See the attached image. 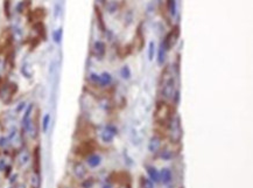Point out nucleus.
I'll return each mask as SVG.
<instances>
[{"label":"nucleus","mask_w":253,"mask_h":188,"mask_svg":"<svg viewBox=\"0 0 253 188\" xmlns=\"http://www.w3.org/2000/svg\"><path fill=\"white\" fill-rule=\"evenodd\" d=\"M106 9H107V12H109L110 14H113V13L118 9V2L114 1V0L109 1V2L106 4Z\"/></svg>","instance_id":"nucleus-30"},{"label":"nucleus","mask_w":253,"mask_h":188,"mask_svg":"<svg viewBox=\"0 0 253 188\" xmlns=\"http://www.w3.org/2000/svg\"><path fill=\"white\" fill-rule=\"evenodd\" d=\"M92 54L96 56V59L103 60L105 57V54H106V45H105V42L100 41V40L95 41L93 46H92Z\"/></svg>","instance_id":"nucleus-7"},{"label":"nucleus","mask_w":253,"mask_h":188,"mask_svg":"<svg viewBox=\"0 0 253 188\" xmlns=\"http://www.w3.org/2000/svg\"><path fill=\"white\" fill-rule=\"evenodd\" d=\"M140 188H154V182L149 180L148 178H145V176H140Z\"/></svg>","instance_id":"nucleus-29"},{"label":"nucleus","mask_w":253,"mask_h":188,"mask_svg":"<svg viewBox=\"0 0 253 188\" xmlns=\"http://www.w3.org/2000/svg\"><path fill=\"white\" fill-rule=\"evenodd\" d=\"M9 144H11V142H9V139H8L7 137H0V147L1 149L7 147Z\"/></svg>","instance_id":"nucleus-37"},{"label":"nucleus","mask_w":253,"mask_h":188,"mask_svg":"<svg viewBox=\"0 0 253 188\" xmlns=\"http://www.w3.org/2000/svg\"><path fill=\"white\" fill-rule=\"evenodd\" d=\"M159 153H160V158L162 159V160H164V161H169L170 159L174 158V152H173V150H169L167 147L160 149Z\"/></svg>","instance_id":"nucleus-18"},{"label":"nucleus","mask_w":253,"mask_h":188,"mask_svg":"<svg viewBox=\"0 0 253 188\" xmlns=\"http://www.w3.org/2000/svg\"><path fill=\"white\" fill-rule=\"evenodd\" d=\"M61 188H70V187H61Z\"/></svg>","instance_id":"nucleus-41"},{"label":"nucleus","mask_w":253,"mask_h":188,"mask_svg":"<svg viewBox=\"0 0 253 188\" xmlns=\"http://www.w3.org/2000/svg\"><path fill=\"white\" fill-rule=\"evenodd\" d=\"M162 146V138L160 135H153L148 143V151L150 153H157Z\"/></svg>","instance_id":"nucleus-10"},{"label":"nucleus","mask_w":253,"mask_h":188,"mask_svg":"<svg viewBox=\"0 0 253 188\" xmlns=\"http://www.w3.org/2000/svg\"><path fill=\"white\" fill-rule=\"evenodd\" d=\"M95 16H96V21H97V26H98V29L100 30L102 33H106L107 32V28H106V23L104 21V15H103V12L99 6L95 5Z\"/></svg>","instance_id":"nucleus-9"},{"label":"nucleus","mask_w":253,"mask_h":188,"mask_svg":"<svg viewBox=\"0 0 253 188\" xmlns=\"http://www.w3.org/2000/svg\"><path fill=\"white\" fill-rule=\"evenodd\" d=\"M41 186V179H40V174L34 173L30 176V187L32 188H40Z\"/></svg>","instance_id":"nucleus-25"},{"label":"nucleus","mask_w":253,"mask_h":188,"mask_svg":"<svg viewBox=\"0 0 253 188\" xmlns=\"http://www.w3.org/2000/svg\"><path fill=\"white\" fill-rule=\"evenodd\" d=\"M61 12H62V6H61L60 2H56L55 6H54V16L57 19L61 15Z\"/></svg>","instance_id":"nucleus-36"},{"label":"nucleus","mask_w":253,"mask_h":188,"mask_svg":"<svg viewBox=\"0 0 253 188\" xmlns=\"http://www.w3.org/2000/svg\"><path fill=\"white\" fill-rule=\"evenodd\" d=\"M135 45L138 50L140 52L145 46V33H143V22H140L135 30Z\"/></svg>","instance_id":"nucleus-8"},{"label":"nucleus","mask_w":253,"mask_h":188,"mask_svg":"<svg viewBox=\"0 0 253 188\" xmlns=\"http://www.w3.org/2000/svg\"><path fill=\"white\" fill-rule=\"evenodd\" d=\"M7 167V162L5 159H0V172H4Z\"/></svg>","instance_id":"nucleus-38"},{"label":"nucleus","mask_w":253,"mask_h":188,"mask_svg":"<svg viewBox=\"0 0 253 188\" xmlns=\"http://www.w3.org/2000/svg\"><path fill=\"white\" fill-rule=\"evenodd\" d=\"M120 76H121L124 80H126V81H128V80L131 78V76H132V71H131V69H130L128 66H124V67H121V69H120Z\"/></svg>","instance_id":"nucleus-28"},{"label":"nucleus","mask_w":253,"mask_h":188,"mask_svg":"<svg viewBox=\"0 0 253 188\" xmlns=\"http://www.w3.org/2000/svg\"><path fill=\"white\" fill-rule=\"evenodd\" d=\"M99 77H100V81H99V87L102 88H105V87H110L112 83H113V77L110 73L107 71H104L102 74H99Z\"/></svg>","instance_id":"nucleus-15"},{"label":"nucleus","mask_w":253,"mask_h":188,"mask_svg":"<svg viewBox=\"0 0 253 188\" xmlns=\"http://www.w3.org/2000/svg\"><path fill=\"white\" fill-rule=\"evenodd\" d=\"M33 29L36 32L37 38H40L41 40H47V27L43 21L33 22Z\"/></svg>","instance_id":"nucleus-11"},{"label":"nucleus","mask_w":253,"mask_h":188,"mask_svg":"<svg viewBox=\"0 0 253 188\" xmlns=\"http://www.w3.org/2000/svg\"><path fill=\"white\" fill-rule=\"evenodd\" d=\"M73 173L77 180L82 181L88 176V168L81 161H75L73 165Z\"/></svg>","instance_id":"nucleus-6"},{"label":"nucleus","mask_w":253,"mask_h":188,"mask_svg":"<svg viewBox=\"0 0 253 188\" xmlns=\"http://www.w3.org/2000/svg\"><path fill=\"white\" fill-rule=\"evenodd\" d=\"M180 99H181V95H180V89H177V90L175 91V94H174L173 99H171V104L174 106H179Z\"/></svg>","instance_id":"nucleus-33"},{"label":"nucleus","mask_w":253,"mask_h":188,"mask_svg":"<svg viewBox=\"0 0 253 188\" xmlns=\"http://www.w3.org/2000/svg\"><path fill=\"white\" fill-rule=\"evenodd\" d=\"M155 54H157V46L154 41H150L148 45V60L153 61L155 57Z\"/></svg>","instance_id":"nucleus-26"},{"label":"nucleus","mask_w":253,"mask_h":188,"mask_svg":"<svg viewBox=\"0 0 253 188\" xmlns=\"http://www.w3.org/2000/svg\"><path fill=\"white\" fill-rule=\"evenodd\" d=\"M50 121H52L50 113H46L43 116V118H42V132L43 133L48 132V128H49V125H50Z\"/></svg>","instance_id":"nucleus-23"},{"label":"nucleus","mask_w":253,"mask_h":188,"mask_svg":"<svg viewBox=\"0 0 253 188\" xmlns=\"http://www.w3.org/2000/svg\"><path fill=\"white\" fill-rule=\"evenodd\" d=\"M166 7L170 16L175 18L177 15V4L176 0H166Z\"/></svg>","instance_id":"nucleus-16"},{"label":"nucleus","mask_w":253,"mask_h":188,"mask_svg":"<svg viewBox=\"0 0 253 188\" xmlns=\"http://www.w3.org/2000/svg\"><path fill=\"white\" fill-rule=\"evenodd\" d=\"M95 149H96L95 140H85V142L79 144L78 151H76V153L81 154V156H83L85 158V157H88L91 153H95Z\"/></svg>","instance_id":"nucleus-5"},{"label":"nucleus","mask_w":253,"mask_h":188,"mask_svg":"<svg viewBox=\"0 0 253 188\" xmlns=\"http://www.w3.org/2000/svg\"><path fill=\"white\" fill-rule=\"evenodd\" d=\"M85 162L90 168H97L102 164V157L97 153H91L88 157H85Z\"/></svg>","instance_id":"nucleus-12"},{"label":"nucleus","mask_w":253,"mask_h":188,"mask_svg":"<svg viewBox=\"0 0 253 188\" xmlns=\"http://www.w3.org/2000/svg\"><path fill=\"white\" fill-rule=\"evenodd\" d=\"M179 88H176V80L173 75H169L168 77H164V82L160 85V95L161 99H164L166 102H171V99L174 97L175 91Z\"/></svg>","instance_id":"nucleus-2"},{"label":"nucleus","mask_w":253,"mask_h":188,"mask_svg":"<svg viewBox=\"0 0 253 188\" xmlns=\"http://www.w3.org/2000/svg\"><path fill=\"white\" fill-rule=\"evenodd\" d=\"M15 188H26V187H25L23 185H18V186H16Z\"/></svg>","instance_id":"nucleus-40"},{"label":"nucleus","mask_w":253,"mask_h":188,"mask_svg":"<svg viewBox=\"0 0 253 188\" xmlns=\"http://www.w3.org/2000/svg\"><path fill=\"white\" fill-rule=\"evenodd\" d=\"M105 130H107L109 132H111L113 135H118V128H117V126H116V125H113V124H106V126H105Z\"/></svg>","instance_id":"nucleus-35"},{"label":"nucleus","mask_w":253,"mask_h":188,"mask_svg":"<svg viewBox=\"0 0 253 188\" xmlns=\"http://www.w3.org/2000/svg\"><path fill=\"white\" fill-rule=\"evenodd\" d=\"M21 74H22L23 77H25V78H27V80H29V78L33 77V71H32L30 66L28 64V63H25V64H22V67H21Z\"/></svg>","instance_id":"nucleus-24"},{"label":"nucleus","mask_w":253,"mask_h":188,"mask_svg":"<svg viewBox=\"0 0 253 188\" xmlns=\"http://www.w3.org/2000/svg\"><path fill=\"white\" fill-rule=\"evenodd\" d=\"M180 33H181V30H180V25L179 23H176L175 26H173V28L170 29V32L166 34V36H164V40L161 41V43L164 45V47L166 48L167 52H169L171 48L175 46V43L177 42V40H179V38H180Z\"/></svg>","instance_id":"nucleus-4"},{"label":"nucleus","mask_w":253,"mask_h":188,"mask_svg":"<svg viewBox=\"0 0 253 188\" xmlns=\"http://www.w3.org/2000/svg\"><path fill=\"white\" fill-rule=\"evenodd\" d=\"M171 181H173V173L169 168L164 167L160 171V182L164 183V185H169Z\"/></svg>","instance_id":"nucleus-14"},{"label":"nucleus","mask_w":253,"mask_h":188,"mask_svg":"<svg viewBox=\"0 0 253 188\" xmlns=\"http://www.w3.org/2000/svg\"><path fill=\"white\" fill-rule=\"evenodd\" d=\"M30 160V156L29 153H27V152H20V154H19V158H18V164H19V166L20 167H23V166H26L28 162H29Z\"/></svg>","instance_id":"nucleus-19"},{"label":"nucleus","mask_w":253,"mask_h":188,"mask_svg":"<svg viewBox=\"0 0 253 188\" xmlns=\"http://www.w3.org/2000/svg\"><path fill=\"white\" fill-rule=\"evenodd\" d=\"M62 38H63V28L62 27H60V28H57L56 30L52 32V40H54L55 43L60 45L61 42H62Z\"/></svg>","instance_id":"nucleus-22"},{"label":"nucleus","mask_w":253,"mask_h":188,"mask_svg":"<svg viewBox=\"0 0 253 188\" xmlns=\"http://www.w3.org/2000/svg\"><path fill=\"white\" fill-rule=\"evenodd\" d=\"M4 14L8 20L12 18V7H11V0H4Z\"/></svg>","instance_id":"nucleus-27"},{"label":"nucleus","mask_w":253,"mask_h":188,"mask_svg":"<svg viewBox=\"0 0 253 188\" xmlns=\"http://www.w3.org/2000/svg\"><path fill=\"white\" fill-rule=\"evenodd\" d=\"M102 188H112V185L111 183H107V182H106V183H104V185L102 186Z\"/></svg>","instance_id":"nucleus-39"},{"label":"nucleus","mask_w":253,"mask_h":188,"mask_svg":"<svg viewBox=\"0 0 253 188\" xmlns=\"http://www.w3.org/2000/svg\"><path fill=\"white\" fill-rule=\"evenodd\" d=\"M167 128H168V135H169L171 143L179 144L182 138V126H181V118L179 115L175 113L171 117L169 123L167 124Z\"/></svg>","instance_id":"nucleus-3"},{"label":"nucleus","mask_w":253,"mask_h":188,"mask_svg":"<svg viewBox=\"0 0 253 188\" xmlns=\"http://www.w3.org/2000/svg\"><path fill=\"white\" fill-rule=\"evenodd\" d=\"M145 168H146V172L148 174L149 180L154 182V183H159L160 182V172H159L157 167L153 165H146Z\"/></svg>","instance_id":"nucleus-13"},{"label":"nucleus","mask_w":253,"mask_h":188,"mask_svg":"<svg viewBox=\"0 0 253 188\" xmlns=\"http://www.w3.org/2000/svg\"><path fill=\"white\" fill-rule=\"evenodd\" d=\"M82 181H83L82 182L83 188H91L93 186V183H95V181L92 180V178H85V179H83Z\"/></svg>","instance_id":"nucleus-34"},{"label":"nucleus","mask_w":253,"mask_h":188,"mask_svg":"<svg viewBox=\"0 0 253 188\" xmlns=\"http://www.w3.org/2000/svg\"><path fill=\"white\" fill-rule=\"evenodd\" d=\"M27 102L26 101H21V102H19L18 104H16V106H15V109H14V111H15V113L16 115H20L21 112H23L25 111V109L27 108Z\"/></svg>","instance_id":"nucleus-31"},{"label":"nucleus","mask_w":253,"mask_h":188,"mask_svg":"<svg viewBox=\"0 0 253 188\" xmlns=\"http://www.w3.org/2000/svg\"><path fill=\"white\" fill-rule=\"evenodd\" d=\"M173 110H174V105L170 104L169 102H166L164 99L157 101L155 105V111H154L155 121L161 126H167L171 117L175 115V112H173Z\"/></svg>","instance_id":"nucleus-1"},{"label":"nucleus","mask_w":253,"mask_h":188,"mask_svg":"<svg viewBox=\"0 0 253 188\" xmlns=\"http://www.w3.org/2000/svg\"><path fill=\"white\" fill-rule=\"evenodd\" d=\"M89 80L91 83H93V84H96V85H98L99 87V81H100V77H99V75L98 74H96V73H91L89 75Z\"/></svg>","instance_id":"nucleus-32"},{"label":"nucleus","mask_w":253,"mask_h":188,"mask_svg":"<svg viewBox=\"0 0 253 188\" xmlns=\"http://www.w3.org/2000/svg\"><path fill=\"white\" fill-rule=\"evenodd\" d=\"M29 5H30V2H28V0H22V1H20V2L15 6L16 13H19V14L25 13V11H27V8L29 7Z\"/></svg>","instance_id":"nucleus-20"},{"label":"nucleus","mask_w":253,"mask_h":188,"mask_svg":"<svg viewBox=\"0 0 253 188\" xmlns=\"http://www.w3.org/2000/svg\"><path fill=\"white\" fill-rule=\"evenodd\" d=\"M167 53H168V52L166 50V48L164 47V45L160 43V47H159V49H157V64L164 66V61H166V57H167Z\"/></svg>","instance_id":"nucleus-17"},{"label":"nucleus","mask_w":253,"mask_h":188,"mask_svg":"<svg viewBox=\"0 0 253 188\" xmlns=\"http://www.w3.org/2000/svg\"><path fill=\"white\" fill-rule=\"evenodd\" d=\"M114 137H116V135H113L111 132H109L107 130H103L102 133H100V138H102V140H103L105 144H111L112 142H113V139H114Z\"/></svg>","instance_id":"nucleus-21"}]
</instances>
